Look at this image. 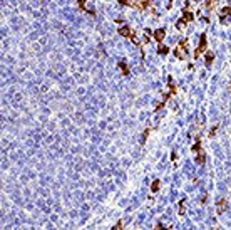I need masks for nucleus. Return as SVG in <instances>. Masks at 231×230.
Wrapping results in <instances>:
<instances>
[{
  "mask_svg": "<svg viewBox=\"0 0 231 230\" xmlns=\"http://www.w3.org/2000/svg\"><path fill=\"white\" fill-rule=\"evenodd\" d=\"M186 47H188V41H186V39H183V41L176 46V49H174V56L178 59H181V61H183V59H186V54H188V52H186Z\"/></svg>",
  "mask_w": 231,
  "mask_h": 230,
  "instance_id": "f257e3e1",
  "label": "nucleus"
},
{
  "mask_svg": "<svg viewBox=\"0 0 231 230\" xmlns=\"http://www.w3.org/2000/svg\"><path fill=\"white\" fill-rule=\"evenodd\" d=\"M206 46H208V41H206V35L203 34V35H201V41H199V46H198V49L194 51V57H199L201 54H203V51L206 49Z\"/></svg>",
  "mask_w": 231,
  "mask_h": 230,
  "instance_id": "f03ea898",
  "label": "nucleus"
},
{
  "mask_svg": "<svg viewBox=\"0 0 231 230\" xmlns=\"http://www.w3.org/2000/svg\"><path fill=\"white\" fill-rule=\"evenodd\" d=\"M119 34H121V35H124V37H129V39H132V37H134L132 30H131V29H129L127 25L119 27Z\"/></svg>",
  "mask_w": 231,
  "mask_h": 230,
  "instance_id": "7ed1b4c3",
  "label": "nucleus"
},
{
  "mask_svg": "<svg viewBox=\"0 0 231 230\" xmlns=\"http://www.w3.org/2000/svg\"><path fill=\"white\" fill-rule=\"evenodd\" d=\"M226 208H228V202H226V200H219V202H218V205H216V210H218V215L225 213V212H226Z\"/></svg>",
  "mask_w": 231,
  "mask_h": 230,
  "instance_id": "20e7f679",
  "label": "nucleus"
},
{
  "mask_svg": "<svg viewBox=\"0 0 231 230\" xmlns=\"http://www.w3.org/2000/svg\"><path fill=\"white\" fill-rule=\"evenodd\" d=\"M164 35H166V30H164V29H158V30L154 32V39H156V41L159 42V44H161V42H163V39H164Z\"/></svg>",
  "mask_w": 231,
  "mask_h": 230,
  "instance_id": "39448f33",
  "label": "nucleus"
},
{
  "mask_svg": "<svg viewBox=\"0 0 231 230\" xmlns=\"http://www.w3.org/2000/svg\"><path fill=\"white\" fill-rule=\"evenodd\" d=\"M193 19H194L193 12H189V10H184V12H183V20H184V22H191Z\"/></svg>",
  "mask_w": 231,
  "mask_h": 230,
  "instance_id": "423d86ee",
  "label": "nucleus"
},
{
  "mask_svg": "<svg viewBox=\"0 0 231 230\" xmlns=\"http://www.w3.org/2000/svg\"><path fill=\"white\" fill-rule=\"evenodd\" d=\"M231 15V7H225V9H221V22L225 20V17Z\"/></svg>",
  "mask_w": 231,
  "mask_h": 230,
  "instance_id": "0eeeda50",
  "label": "nucleus"
},
{
  "mask_svg": "<svg viewBox=\"0 0 231 230\" xmlns=\"http://www.w3.org/2000/svg\"><path fill=\"white\" fill-rule=\"evenodd\" d=\"M168 52H169V49L166 47V46H163V42H161L159 46H158V54H161V56H166Z\"/></svg>",
  "mask_w": 231,
  "mask_h": 230,
  "instance_id": "6e6552de",
  "label": "nucleus"
},
{
  "mask_svg": "<svg viewBox=\"0 0 231 230\" xmlns=\"http://www.w3.org/2000/svg\"><path fill=\"white\" fill-rule=\"evenodd\" d=\"M204 160H206L204 153H203V151L199 150V151H198V156H196V161L199 163V165H203V163H204Z\"/></svg>",
  "mask_w": 231,
  "mask_h": 230,
  "instance_id": "1a4fd4ad",
  "label": "nucleus"
},
{
  "mask_svg": "<svg viewBox=\"0 0 231 230\" xmlns=\"http://www.w3.org/2000/svg\"><path fill=\"white\" fill-rule=\"evenodd\" d=\"M213 61H214V54H213V52H206V66H211Z\"/></svg>",
  "mask_w": 231,
  "mask_h": 230,
  "instance_id": "9d476101",
  "label": "nucleus"
},
{
  "mask_svg": "<svg viewBox=\"0 0 231 230\" xmlns=\"http://www.w3.org/2000/svg\"><path fill=\"white\" fill-rule=\"evenodd\" d=\"M159 185H161L159 180H154L153 185H151V192H158V190H159Z\"/></svg>",
  "mask_w": 231,
  "mask_h": 230,
  "instance_id": "9b49d317",
  "label": "nucleus"
},
{
  "mask_svg": "<svg viewBox=\"0 0 231 230\" xmlns=\"http://www.w3.org/2000/svg\"><path fill=\"white\" fill-rule=\"evenodd\" d=\"M119 67H121V71H122L124 76H127V74H129V67H127V66H126L124 62H119Z\"/></svg>",
  "mask_w": 231,
  "mask_h": 230,
  "instance_id": "f8f14e48",
  "label": "nucleus"
},
{
  "mask_svg": "<svg viewBox=\"0 0 231 230\" xmlns=\"http://www.w3.org/2000/svg\"><path fill=\"white\" fill-rule=\"evenodd\" d=\"M86 2H87V0H77V4H79V7H81L82 10H86Z\"/></svg>",
  "mask_w": 231,
  "mask_h": 230,
  "instance_id": "ddd939ff",
  "label": "nucleus"
},
{
  "mask_svg": "<svg viewBox=\"0 0 231 230\" xmlns=\"http://www.w3.org/2000/svg\"><path fill=\"white\" fill-rule=\"evenodd\" d=\"M184 24H186V22L181 19L179 22H176V27H178V29H184Z\"/></svg>",
  "mask_w": 231,
  "mask_h": 230,
  "instance_id": "4468645a",
  "label": "nucleus"
},
{
  "mask_svg": "<svg viewBox=\"0 0 231 230\" xmlns=\"http://www.w3.org/2000/svg\"><path fill=\"white\" fill-rule=\"evenodd\" d=\"M199 150H201V145H199V141H196V143H194V146H193V151L198 153Z\"/></svg>",
  "mask_w": 231,
  "mask_h": 230,
  "instance_id": "2eb2a0df",
  "label": "nucleus"
},
{
  "mask_svg": "<svg viewBox=\"0 0 231 230\" xmlns=\"http://www.w3.org/2000/svg\"><path fill=\"white\" fill-rule=\"evenodd\" d=\"M179 213H181V215H184V200H183V202L179 203Z\"/></svg>",
  "mask_w": 231,
  "mask_h": 230,
  "instance_id": "dca6fc26",
  "label": "nucleus"
},
{
  "mask_svg": "<svg viewBox=\"0 0 231 230\" xmlns=\"http://www.w3.org/2000/svg\"><path fill=\"white\" fill-rule=\"evenodd\" d=\"M149 131H151V129H149V128H148V129H146V131H144V135H142V141H146V140H148V135H149Z\"/></svg>",
  "mask_w": 231,
  "mask_h": 230,
  "instance_id": "f3484780",
  "label": "nucleus"
},
{
  "mask_svg": "<svg viewBox=\"0 0 231 230\" xmlns=\"http://www.w3.org/2000/svg\"><path fill=\"white\" fill-rule=\"evenodd\" d=\"M121 227H122V220H119L117 223H116V227H114V230H119V229H121Z\"/></svg>",
  "mask_w": 231,
  "mask_h": 230,
  "instance_id": "a211bd4d",
  "label": "nucleus"
},
{
  "mask_svg": "<svg viewBox=\"0 0 231 230\" xmlns=\"http://www.w3.org/2000/svg\"><path fill=\"white\" fill-rule=\"evenodd\" d=\"M119 4H121V5H131L129 0H119Z\"/></svg>",
  "mask_w": 231,
  "mask_h": 230,
  "instance_id": "6ab92c4d",
  "label": "nucleus"
},
{
  "mask_svg": "<svg viewBox=\"0 0 231 230\" xmlns=\"http://www.w3.org/2000/svg\"><path fill=\"white\" fill-rule=\"evenodd\" d=\"M216 131H218V128L214 126V128H213V129L209 131V136H214V135H216Z\"/></svg>",
  "mask_w": 231,
  "mask_h": 230,
  "instance_id": "aec40b11",
  "label": "nucleus"
}]
</instances>
